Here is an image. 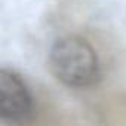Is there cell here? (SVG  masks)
Here are the masks:
<instances>
[{
  "instance_id": "7a4b0ae2",
  "label": "cell",
  "mask_w": 126,
  "mask_h": 126,
  "mask_svg": "<svg viewBox=\"0 0 126 126\" xmlns=\"http://www.w3.org/2000/svg\"><path fill=\"white\" fill-rule=\"evenodd\" d=\"M34 113V99L25 82L14 71H0V117L12 123H25Z\"/></svg>"
},
{
  "instance_id": "6da1fadb",
  "label": "cell",
  "mask_w": 126,
  "mask_h": 126,
  "mask_svg": "<svg viewBox=\"0 0 126 126\" xmlns=\"http://www.w3.org/2000/svg\"><path fill=\"white\" fill-rule=\"evenodd\" d=\"M49 68L62 85L85 89L101 79V64L92 45L79 36L58 39L49 52Z\"/></svg>"
}]
</instances>
